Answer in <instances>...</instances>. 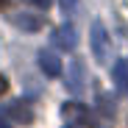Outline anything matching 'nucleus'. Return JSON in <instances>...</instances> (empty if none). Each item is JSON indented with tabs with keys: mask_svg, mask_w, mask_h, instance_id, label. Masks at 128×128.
<instances>
[{
	"mask_svg": "<svg viewBox=\"0 0 128 128\" xmlns=\"http://www.w3.org/2000/svg\"><path fill=\"white\" fill-rule=\"evenodd\" d=\"M84 81H86V72H84V64L75 58L72 64H70V72H67V86H70V92H84Z\"/></svg>",
	"mask_w": 128,
	"mask_h": 128,
	"instance_id": "obj_7",
	"label": "nucleus"
},
{
	"mask_svg": "<svg viewBox=\"0 0 128 128\" xmlns=\"http://www.w3.org/2000/svg\"><path fill=\"white\" fill-rule=\"evenodd\" d=\"M112 75H114V86H117L120 92H128V61H125V58L114 61Z\"/></svg>",
	"mask_w": 128,
	"mask_h": 128,
	"instance_id": "obj_8",
	"label": "nucleus"
},
{
	"mask_svg": "<svg viewBox=\"0 0 128 128\" xmlns=\"http://www.w3.org/2000/svg\"><path fill=\"white\" fill-rule=\"evenodd\" d=\"M6 3H8V0H0V8H3V6H6Z\"/></svg>",
	"mask_w": 128,
	"mask_h": 128,
	"instance_id": "obj_14",
	"label": "nucleus"
},
{
	"mask_svg": "<svg viewBox=\"0 0 128 128\" xmlns=\"http://www.w3.org/2000/svg\"><path fill=\"white\" fill-rule=\"evenodd\" d=\"M31 6H36V8H48L50 6V0H28Z\"/></svg>",
	"mask_w": 128,
	"mask_h": 128,
	"instance_id": "obj_10",
	"label": "nucleus"
},
{
	"mask_svg": "<svg viewBox=\"0 0 128 128\" xmlns=\"http://www.w3.org/2000/svg\"><path fill=\"white\" fill-rule=\"evenodd\" d=\"M6 89H8V81H6L3 75H0V95H6Z\"/></svg>",
	"mask_w": 128,
	"mask_h": 128,
	"instance_id": "obj_11",
	"label": "nucleus"
},
{
	"mask_svg": "<svg viewBox=\"0 0 128 128\" xmlns=\"http://www.w3.org/2000/svg\"><path fill=\"white\" fill-rule=\"evenodd\" d=\"M75 3H78V0H61V8H64V14H72V11H75Z\"/></svg>",
	"mask_w": 128,
	"mask_h": 128,
	"instance_id": "obj_9",
	"label": "nucleus"
},
{
	"mask_svg": "<svg viewBox=\"0 0 128 128\" xmlns=\"http://www.w3.org/2000/svg\"><path fill=\"white\" fill-rule=\"evenodd\" d=\"M39 70L45 72V75H50V78H56L58 72H61V58L53 53V50H39Z\"/></svg>",
	"mask_w": 128,
	"mask_h": 128,
	"instance_id": "obj_4",
	"label": "nucleus"
},
{
	"mask_svg": "<svg viewBox=\"0 0 128 128\" xmlns=\"http://www.w3.org/2000/svg\"><path fill=\"white\" fill-rule=\"evenodd\" d=\"M50 42H53L58 50H75V45H78V31H75V25H72V22L58 25V28L53 31Z\"/></svg>",
	"mask_w": 128,
	"mask_h": 128,
	"instance_id": "obj_3",
	"label": "nucleus"
},
{
	"mask_svg": "<svg viewBox=\"0 0 128 128\" xmlns=\"http://www.w3.org/2000/svg\"><path fill=\"white\" fill-rule=\"evenodd\" d=\"M6 114L11 117V120H17V122H31L34 120V112H31V106L25 103V100H11V103H6Z\"/></svg>",
	"mask_w": 128,
	"mask_h": 128,
	"instance_id": "obj_5",
	"label": "nucleus"
},
{
	"mask_svg": "<svg viewBox=\"0 0 128 128\" xmlns=\"http://www.w3.org/2000/svg\"><path fill=\"white\" fill-rule=\"evenodd\" d=\"M89 42H92V53H95L98 64H109V61H112V36L106 34L103 22H92V36H89Z\"/></svg>",
	"mask_w": 128,
	"mask_h": 128,
	"instance_id": "obj_1",
	"label": "nucleus"
},
{
	"mask_svg": "<svg viewBox=\"0 0 128 128\" xmlns=\"http://www.w3.org/2000/svg\"><path fill=\"white\" fill-rule=\"evenodd\" d=\"M61 114H64L67 122H72V125H78V128H81V125H84V128H95L89 109L81 106V103H64V106H61Z\"/></svg>",
	"mask_w": 128,
	"mask_h": 128,
	"instance_id": "obj_2",
	"label": "nucleus"
},
{
	"mask_svg": "<svg viewBox=\"0 0 128 128\" xmlns=\"http://www.w3.org/2000/svg\"><path fill=\"white\" fill-rule=\"evenodd\" d=\"M64 128H78V125H72V122H67V125H64Z\"/></svg>",
	"mask_w": 128,
	"mask_h": 128,
	"instance_id": "obj_13",
	"label": "nucleus"
},
{
	"mask_svg": "<svg viewBox=\"0 0 128 128\" xmlns=\"http://www.w3.org/2000/svg\"><path fill=\"white\" fill-rule=\"evenodd\" d=\"M0 128H11V125H6V120H3V117H0Z\"/></svg>",
	"mask_w": 128,
	"mask_h": 128,
	"instance_id": "obj_12",
	"label": "nucleus"
},
{
	"mask_svg": "<svg viewBox=\"0 0 128 128\" xmlns=\"http://www.w3.org/2000/svg\"><path fill=\"white\" fill-rule=\"evenodd\" d=\"M11 22H14L17 28H22V31H39L42 25H45V20H42V14L20 11V14H11Z\"/></svg>",
	"mask_w": 128,
	"mask_h": 128,
	"instance_id": "obj_6",
	"label": "nucleus"
}]
</instances>
